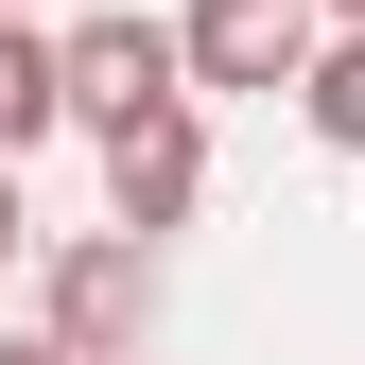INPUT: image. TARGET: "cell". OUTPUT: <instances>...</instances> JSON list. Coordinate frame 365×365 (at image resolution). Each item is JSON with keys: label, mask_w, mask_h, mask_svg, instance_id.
I'll use <instances>...</instances> for the list:
<instances>
[{"label": "cell", "mask_w": 365, "mask_h": 365, "mask_svg": "<svg viewBox=\"0 0 365 365\" xmlns=\"http://www.w3.org/2000/svg\"><path fill=\"white\" fill-rule=\"evenodd\" d=\"M0 365H70V348H53V331H0Z\"/></svg>", "instance_id": "obj_8"}, {"label": "cell", "mask_w": 365, "mask_h": 365, "mask_svg": "<svg viewBox=\"0 0 365 365\" xmlns=\"http://www.w3.org/2000/svg\"><path fill=\"white\" fill-rule=\"evenodd\" d=\"M35 331L70 365H140L157 348V244H122V226H87V244L35 261Z\"/></svg>", "instance_id": "obj_1"}, {"label": "cell", "mask_w": 365, "mask_h": 365, "mask_svg": "<svg viewBox=\"0 0 365 365\" xmlns=\"http://www.w3.org/2000/svg\"><path fill=\"white\" fill-rule=\"evenodd\" d=\"M174 53H192V105L209 87H313V53H331V18L313 0H174Z\"/></svg>", "instance_id": "obj_3"}, {"label": "cell", "mask_w": 365, "mask_h": 365, "mask_svg": "<svg viewBox=\"0 0 365 365\" xmlns=\"http://www.w3.org/2000/svg\"><path fill=\"white\" fill-rule=\"evenodd\" d=\"M296 122L331 157H365V35H331V53H313V87H296Z\"/></svg>", "instance_id": "obj_6"}, {"label": "cell", "mask_w": 365, "mask_h": 365, "mask_svg": "<svg viewBox=\"0 0 365 365\" xmlns=\"http://www.w3.org/2000/svg\"><path fill=\"white\" fill-rule=\"evenodd\" d=\"M35 140H70V53H53V18H0V174Z\"/></svg>", "instance_id": "obj_5"}, {"label": "cell", "mask_w": 365, "mask_h": 365, "mask_svg": "<svg viewBox=\"0 0 365 365\" xmlns=\"http://www.w3.org/2000/svg\"><path fill=\"white\" fill-rule=\"evenodd\" d=\"M313 18H331V35H365V0H313Z\"/></svg>", "instance_id": "obj_9"}, {"label": "cell", "mask_w": 365, "mask_h": 365, "mask_svg": "<svg viewBox=\"0 0 365 365\" xmlns=\"http://www.w3.org/2000/svg\"><path fill=\"white\" fill-rule=\"evenodd\" d=\"M18 244H35V209H18V174H0V261H18Z\"/></svg>", "instance_id": "obj_7"}, {"label": "cell", "mask_w": 365, "mask_h": 365, "mask_svg": "<svg viewBox=\"0 0 365 365\" xmlns=\"http://www.w3.org/2000/svg\"><path fill=\"white\" fill-rule=\"evenodd\" d=\"M0 18H53V0H0Z\"/></svg>", "instance_id": "obj_10"}, {"label": "cell", "mask_w": 365, "mask_h": 365, "mask_svg": "<svg viewBox=\"0 0 365 365\" xmlns=\"http://www.w3.org/2000/svg\"><path fill=\"white\" fill-rule=\"evenodd\" d=\"M192 209H209V105L122 122V140H105V226H122V244H174Z\"/></svg>", "instance_id": "obj_4"}, {"label": "cell", "mask_w": 365, "mask_h": 365, "mask_svg": "<svg viewBox=\"0 0 365 365\" xmlns=\"http://www.w3.org/2000/svg\"><path fill=\"white\" fill-rule=\"evenodd\" d=\"M53 53H70V122H87V140H122V122H174V105H192V53H174V18H140V0L53 18Z\"/></svg>", "instance_id": "obj_2"}]
</instances>
